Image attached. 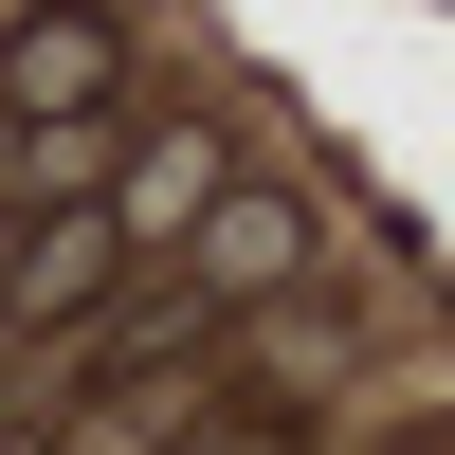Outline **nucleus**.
<instances>
[{
    "label": "nucleus",
    "instance_id": "obj_1",
    "mask_svg": "<svg viewBox=\"0 0 455 455\" xmlns=\"http://www.w3.org/2000/svg\"><path fill=\"white\" fill-rule=\"evenodd\" d=\"M109 92V36L92 19H36V55H19V109H92Z\"/></svg>",
    "mask_w": 455,
    "mask_h": 455
}]
</instances>
